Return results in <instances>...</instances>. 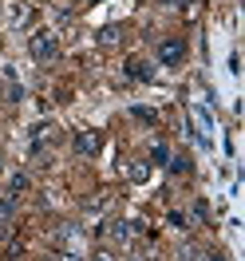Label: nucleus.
Listing matches in <instances>:
<instances>
[{"instance_id":"obj_1","label":"nucleus","mask_w":245,"mask_h":261,"mask_svg":"<svg viewBox=\"0 0 245 261\" xmlns=\"http://www.w3.org/2000/svg\"><path fill=\"white\" fill-rule=\"evenodd\" d=\"M28 51H32V60L48 64V60H56V56H60V36L51 32V28H40V32L28 36Z\"/></svg>"},{"instance_id":"obj_2","label":"nucleus","mask_w":245,"mask_h":261,"mask_svg":"<svg viewBox=\"0 0 245 261\" xmlns=\"http://www.w3.org/2000/svg\"><path fill=\"white\" fill-rule=\"evenodd\" d=\"M158 60H162L166 67H174L186 60V40H178V36H170V40H162L158 44Z\"/></svg>"},{"instance_id":"obj_3","label":"nucleus","mask_w":245,"mask_h":261,"mask_svg":"<svg viewBox=\"0 0 245 261\" xmlns=\"http://www.w3.org/2000/svg\"><path fill=\"white\" fill-rule=\"evenodd\" d=\"M71 147H75V154H83V159H91V154H99V147H103V139H99V130H79V135L71 139Z\"/></svg>"},{"instance_id":"obj_4","label":"nucleus","mask_w":245,"mask_h":261,"mask_svg":"<svg viewBox=\"0 0 245 261\" xmlns=\"http://www.w3.org/2000/svg\"><path fill=\"white\" fill-rule=\"evenodd\" d=\"M12 218H16V198H12V194H0V238L8 233Z\"/></svg>"},{"instance_id":"obj_5","label":"nucleus","mask_w":245,"mask_h":261,"mask_svg":"<svg viewBox=\"0 0 245 261\" xmlns=\"http://www.w3.org/2000/svg\"><path fill=\"white\" fill-rule=\"evenodd\" d=\"M51 135V123H36L32 130H28V150H32V154H40V150H44V139H48Z\"/></svg>"},{"instance_id":"obj_6","label":"nucleus","mask_w":245,"mask_h":261,"mask_svg":"<svg viewBox=\"0 0 245 261\" xmlns=\"http://www.w3.org/2000/svg\"><path fill=\"white\" fill-rule=\"evenodd\" d=\"M28 186H32V182H28V174H12V178H8V186H4V194L20 198L24 190H28Z\"/></svg>"},{"instance_id":"obj_7","label":"nucleus","mask_w":245,"mask_h":261,"mask_svg":"<svg viewBox=\"0 0 245 261\" xmlns=\"http://www.w3.org/2000/svg\"><path fill=\"white\" fill-rule=\"evenodd\" d=\"M127 75H131V80H150V67L139 64V60H131V64H127Z\"/></svg>"},{"instance_id":"obj_8","label":"nucleus","mask_w":245,"mask_h":261,"mask_svg":"<svg viewBox=\"0 0 245 261\" xmlns=\"http://www.w3.org/2000/svg\"><path fill=\"white\" fill-rule=\"evenodd\" d=\"M170 170H174V174H186V170H190V159H186V154H178V159L170 163Z\"/></svg>"},{"instance_id":"obj_9","label":"nucleus","mask_w":245,"mask_h":261,"mask_svg":"<svg viewBox=\"0 0 245 261\" xmlns=\"http://www.w3.org/2000/svg\"><path fill=\"white\" fill-rule=\"evenodd\" d=\"M134 119H143V123H154V111H147V107H134Z\"/></svg>"},{"instance_id":"obj_10","label":"nucleus","mask_w":245,"mask_h":261,"mask_svg":"<svg viewBox=\"0 0 245 261\" xmlns=\"http://www.w3.org/2000/svg\"><path fill=\"white\" fill-rule=\"evenodd\" d=\"M150 154H154V163H166V159H170V150H166V147H162V143H158V147L150 150Z\"/></svg>"},{"instance_id":"obj_11","label":"nucleus","mask_w":245,"mask_h":261,"mask_svg":"<svg viewBox=\"0 0 245 261\" xmlns=\"http://www.w3.org/2000/svg\"><path fill=\"white\" fill-rule=\"evenodd\" d=\"M99 261H111V253H99Z\"/></svg>"},{"instance_id":"obj_12","label":"nucleus","mask_w":245,"mask_h":261,"mask_svg":"<svg viewBox=\"0 0 245 261\" xmlns=\"http://www.w3.org/2000/svg\"><path fill=\"white\" fill-rule=\"evenodd\" d=\"M206 261H226V257H206Z\"/></svg>"},{"instance_id":"obj_13","label":"nucleus","mask_w":245,"mask_h":261,"mask_svg":"<svg viewBox=\"0 0 245 261\" xmlns=\"http://www.w3.org/2000/svg\"><path fill=\"white\" fill-rule=\"evenodd\" d=\"M0 163H4V159H0Z\"/></svg>"}]
</instances>
